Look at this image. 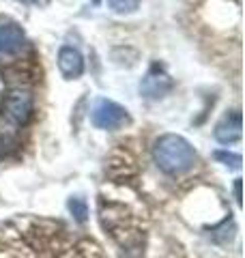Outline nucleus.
Wrapping results in <instances>:
<instances>
[{"instance_id":"0eeeda50","label":"nucleus","mask_w":245,"mask_h":258,"mask_svg":"<svg viewBox=\"0 0 245 258\" xmlns=\"http://www.w3.org/2000/svg\"><path fill=\"white\" fill-rule=\"evenodd\" d=\"M215 140L217 142H222V144H232L241 138V114H239V110H234L232 114H228L224 116L222 120L217 123L215 127Z\"/></svg>"},{"instance_id":"f257e3e1","label":"nucleus","mask_w":245,"mask_h":258,"mask_svg":"<svg viewBox=\"0 0 245 258\" xmlns=\"http://www.w3.org/2000/svg\"><path fill=\"white\" fill-rule=\"evenodd\" d=\"M153 159L159 166L161 172L166 174H183L187 170H192L196 164V151L183 136L176 134H166L161 138L155 140L153 144Z\"/></svg>"},{"instance_id":"f03ea898","label":"nucleus","mask_w":245,"mask_h":258,"mask_svg":"<svg viewBox=\"0 0 245 258\" xmlns=\"http://www.w3.org/2000/svg\"><path fill=\"white\" fill-rule=\"evenodd\" d=\"M91 120L97 129H105V132H116V129L132 123L129 112L122 106H118L116 101H110V99H99L95 103V108L91 112Z\"/></svg>"},{"instance_id":"9d476101","label":"nucleus","mask_w":245,"mask_h":258,"mask_svg":"<svg viewBox=\"0 0 245 258\" xmlns=\"http://www.w3.org/2000/svg\"><path fill=\"white\" fill-rule=\"evenodd\" d=\"M217 161H222L224 166H230V168H241V155L236 153H228V151H215L213 155Z\"/></svg>"},{"instance_id":"423d86ee","label":"nucleus","mask_w":245,"mask_h":258,"mask_svg":"<svg viewBox=\"0 0 245 258\" xmlns=\"http://www.w3.org/2000/svg\"><path fill=\"white\" fill-rule=\"evenodd\" d=\"M24 43H26V35H24V30L18 26V24H0V54H18Z\"/></svg>"},{"instance_id":"1a4fd4ad","label":"nucleus","mask_w":245,"mask_h":258,"mask_svg":"<svg viewBox=\"0 0 245 258\" xmlns=\"http://www.w3.org/2000/svg\"><path fill=\"white\" fill-rule=\"evenodd\" d=\"M140 3L142 0H108V7L118 15H129V13L138 11Z\"/></svg>"},{"instance_id":"39448f33","label":"nucleus","mask_w":245,"mask_h":258,"mask_svg":"<svg viewBox=\"0 0 245 258\" xmlns=\"http://www.w3.org/2000/svg\"><path fill=\"white\" fill-rule=\"evenodd\" d=\"M58 71L65 80H78L84 74V58L71 45H63L58 52Z\"/></svg>"},{"instance_id":"6e6552de","label":"nucleus","mask_w":245,"mask_h":258,"mask_svg":"<svg viewBox=\"0 0 245 258\" xmlns=\"http://www.w3.org/2000/svg\"><path fill=\"white\" fill-rule=\"evenodd\" d=\"M67 207H69L71 215L76 217V222H80V224H84V222H86V217H88V205H86V200H84V198L73 196V198H69Z\"/></svg>"},{"instance_id":"9b49d317","label":"nucleus","mask_w":245,"mask_h":258,"mask_svg":"<svg viewBox=\"0 0 245 258\" xmlns=\"http://www.w3.org/2000/svg\"><path fill=\"white\" fill-rule=\"evenodd\" d=\"M234 198H236V205H241V179L234 181Z\"/></svg>"},{"instance_id":"20e7f679","label":"nucleus","mask_w":245,"mask_h":258,"mask_svg":"<svg viewBox=\"0 0 245 258\" xmlns=\"http://www.w3.org/2000/svg\"><path fill=\"white\" fill-rule=\"evenodd\" d=\"M172 88H174L172 78H170L159 64H153L149 69V74H146L140 82V93L146 99H163Z\"/></svg>"},{"instance_id":"f8f14e48","label":"nucleus","mask_w":245,"mask_h":258,"mask_svg":"<svg viewBox=\"0 0 245 258\" xmlns=\"http://www.w3.org/2000/svg\"><path fill=\"white\" fill-rule=\"evenodd\" d=\"M24 3H30V5H45L47 0H24Z\"/></svg>"},{"instance_id":"7ed1b4c3","label":"nucleus","mask_w":245,"mask_h":258,"mask_svg":"<svg viewBox=\"0 0 245 258\" xmlns=\"http://www.w3.org/2000/svg\"><path fill=\"white\" fill-rule=\"evenodd\" d=\"M32 108H35V99L24 88H13L5 97V114L18 125L28 123V118L32 116Z\"/></svg>"},{"instance_id":"ddd939ff","label":"nucleus","mask_w":245,"mask_h":258,"mask_svg":"<svg viewBox=\"0 0 245 258\" xmlns=\"http://www.w3.org/2000/svg\"><path fill=\"white\" fill-rule=\"evenodd\" d=\"M91 3H93V5H99V3H101V0H91Z\"/></svg>"}]
</instances>
